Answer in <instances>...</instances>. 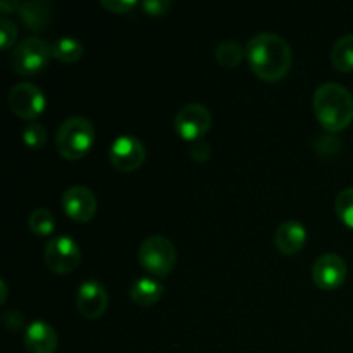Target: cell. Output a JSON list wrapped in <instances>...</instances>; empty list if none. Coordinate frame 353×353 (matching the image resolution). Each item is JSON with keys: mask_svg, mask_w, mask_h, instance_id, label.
<instances>
[{"mask_svg": "<svg viewBox=\"0 0 353 353\" xmlns=\"http://www.w3.org/2000/svg\"><path fill=\"white\" fill-rule=\"evenodd\" d=\"M85 54V47L79 40L71 37H62L52 45V55L61 62H76Z\"/></svg>", "mask_w": 353, "mask_h": 353, "instance_id": "obj_18", "label": "cell"}, {"mask_svg": "<svg viewBox=\"0 0 353 353\" xmlns=\"http://www.w3.org/2000/svg\"><path fill=\"white\" fill-rule=\"evenodd\" d=\"M162 293H164V286H162V283L155 281V279H150V278L137 279L130 290L131 300L140 307H152L154 303L159 302Z\"/></svg>", "mask_w": 353, "mask_h": 353, "instance_id": "obj_16", "label": "cell"}, {"mask_svg": "<svg viewBox=\"0 0 353 353\" xmlns=\"http://www.w3.org/2000/svg\"><path fill=\"white\" fill-rule=\"evenodd\" d=\"M140 6L148 16H162V14H165L171 9V2L169 0H145Z\"/></svg>", "mask_w": 353, "mask_h": 353, "instance_id": "obj_25", "label": "cell"}, {"mask_svg": "<svg viewBox=\"0 0 353 353\" xmlns=\"http://www.w3.org/2000/svg\"><path fill=\"white\" fill-rule=\"evenodd\" d=\"M100 3L114 14H128L138 6V2H134V0H102Z\"/></svg>", "mask_w": 353, "mask_h": 353, "instance_id": "obj_24", "label": "cell"}, {"mask_svg": "<svg viewBox=\"0 0 353 353\" xmlns=\"http://www.w3.org/2000/svg\"><path fill=\"white\" fill-rule=\"evenodd\" d=\"M95 145V128L86 117H68L59 126L55 134V147L64 159L78 161L83 159Z\"/></svg>", "mask_w": 353, "mask_h": 353, "instance_id": "obj_3", "label": "cell"}, {"mask_svg": "<svg viewBox=\"0 0 353 353\" xmlns=\"http://www.w3.org/2000/svg\"><path fill=\"white\" fill-rule=\"evenodd\" d=\"M52 57H54L52 45L47 40L30 37L14 47L12 55L9 59V65L16 74L31 76L43 71Z\"/></svg>", "mask_w": 353, "mask_h": 353, "instance_id": "obj_4", "label": "cell"}, {"mask_svg": "<svg viewBox=\"0 0 353 353\" xmlns=\"http://www.w3.org/2000/svg\"><path fill=\"white\" fill-rule=\"evenodd\" d=\"M54 14V6L50 2H24L19 7V16L30 30L41 31L45 30Z\"/></svg>", "mask_w": 353, "mask_h": 353, "instance_id": "obj_15", "label": "cell"}, {"mask_svg": "<svg viewBox=\"0 0 353 353\" xmlns=\"http://www.w3.org/2000/svg\"><path fill=\"white\" fill-rule=\"evenodd\" d=\"M307 241V230L299 221H285L276 228L274 245L281 254L293 255L299 254Z\"/></svg>", "mask_w": 353, "mask_h": 353, "instance_id": "obj_14", "label": "cell"}, {"mask_svg": "<svg viewBox=\"0 0 353 353\" xmlns=\"http://www.w3.org/2000/svg\"><path fill=\"white\" fill-rule=\"evenodd\" d=\"M245 55L252 71L268 83L279 81L292 68V48L276 33H259L247 43Z\"/></svg>", "mask_w": 353, "mask_h": 353, "instance_id": "obj_1", "label": "cell"}, {"mask_svg": "<svg viewBox=\"0 0 353 353\" xmlns=\"http://www.w3.org/2000/svg\"><path fill=\"white\" fill-rule=\"evenodd\" d=\"M65 216L76 223H88L97 214V196L86 186H71L62 196Z\"/></svg>", "mask_w": 353, "mask_h": 353, "instance_id": "obj_11", "label": "cell"}, {"mask_svg": "<svg viewBox=\"0 0 353 353\" xmlns=\"http://www.w3.org/2000/svg\"><path fill=\"white\" fill-rule=\"evenodd\" d=\"M212 124L210 110L202 103H186L176 112L174 130L186 141H196L209 131Z\"/></svg>", "mask_w": 353, "mask_h": 353, "instance_id": "obj_7", "label": "cell"}, {"mask_svg": "<svg viewBox=\"0 0 353 353\" xmlns=\"http://www.w3.org/2000/svg\"><path fill=\"white\" fill-rule=\"evenodd\" d=\"M192 157L196 162H205L210 157V147L207 143H203V141H199L196 145H193Z\"/></svg>", "mask_w": 353, "mask_h": 353, "instance_id": "obj_27", "label": "cell"}, {"mask_svg": "<svg viewBox=\"0 0 353 353\" xmlns=\"http://www.w3.org/2000/svg\"><path fill=\"white\" fill-rule=\"evenodd\" d=\"M331 62L341 72L353 71V34H345L331 48Z\"/></svg>", "mask_w": 353, "mask_h": 353, "instance_id": "obj_17", "label": "cell"}, {"mask_svg": "<svg viewBox=\"0 0 353 353\" xmlns=\"http://www.w3.org/2000/svg\"><path fill=\"white\" fill-rule=\"evenodd\" d=\"M0 292H2V299H0V302L2 303H6V300H7V285H6V281H0Z\"/></svg>", "mask_w": 353, "mask_h": 353, "instance_id": "obj_29", "label": "cell"}, {"mask_svg": "<svg viewBox=\"0 0 353 353\" xmlns=\"http://www.w3.org/2000/svg\"><path fill=\"white\" fill-rule=\"evenodd\" d=\"M2 323L9 331H19L24 326V317L19 310H6L2 314Z\"/></svg>", "mask_w": 353, "mask_h": 353, "instance_id": "obj_26", "label": "cell"}, {"mask_svg": "<svg viewBox=\"0 0 353 353\" xmlns=\"http://www.w3.org/2000/svg\"><path fill=\"white\" fill-rule=\"evenodd\" d=\"M347 262L336 254L321 255L312 265L314 283H316L317 288L326 290V292L340 288L347 279Z\"/></svg>", "mask_w": 353, "mask_h": 353, "instance_id": "obj_10", "label": "cell"}, {"mask_svg": "<svg viewBox=\"0 0 353 353\" xmlns=\"http://www.w3.org/2000/svg\"><path fill=\"white\" fill-rule=\"evenodd\" d=\"M17 38V28L14 24V21H10L9 17H2L0 19V48L7 50L14 45Z\"/></svg>", "mask_w": 353, "mask_h": 353, "instance_id": "obj_23", "label": "cell"}, {"mask_svg": "<svg viewBox=\"0 0 353 353\" xmlns=\"http://www.w3.org/2000/svg\"><path fill=\"white\" fill-rule=\"evenodd\" d=\"M47 105L45 93L33 83H17L9 92V107L21 119H37Z\"/></svg>", "mask_w": 353, "mask_h": 353, "instance_id": "obj_8", "label": "cell"}, {"mask_svg": "<svg viewBox=\"0 0 353 353\" xmlns=\"http://www.w3.org/2000/svg\"><path fill=\"white\" fill-rule=\"evenodd\" d=\"M176 259H178V254L172 241L161 234L148 236L138 248V261L141 268L159 278H165L174 269Z\"/></svg>", "mask_w": 353, "mask_h": 353, "instance_id": "obj_5", "label": "cell"}, {"mask_svg": "<svg viewBox=\"0 0 353 353\" xmlns=\"http://www.w3.org/2000/svg\"><path fill=\"white\" fill-rule=\"evenodd\" d=\"M24 348L28 353H55L59 345L57 333L50 324L34 321L24 330Z\"/></svg>", "mask_w": 353, "mask_h": 353, "instance_id": "obj_13", "label": "cell"}, {"mask_svg": "<svg viewBox=\"0 0 353 353\" xmlns=\"http://www.w3.org/2000/svg\"><path fill=\"white\" fill-rule=\"evenodd\" d=\"M314 114L324 130H345L353 121V97L340 83H324L314 93Z\"/></svg>", "mask_w": 353, "mask_h": 353, "instance_id": "obj_2", "label": "cell"}, {"mask_svg": "<svg viewBox=\"0 0 353 353\" xmlns=\"http://www.w3.org/2000/svg\"><path fill=\"white\" fill-rule=\"evenodd\" d=\"M45 264L57 274H69L81 262V250L69 236H55L47 243L43 252Z\"/></svg>", "mask_w": 353, "mask_h": 353, "instance_id": "obj_6", "label": "cell"}, {"mask_svg": "<svg viewBox=\"0 0 353 353\" xmlns=\"http://www.w3.org/2000/svg\"><path fill=\"white\" fill-rule=\"evenodd\" d=\"M76 303H78V310L83 317L99 319L103 316L107 305H109V293L102 283L90 279L79 286Z\"/></svg>", "mask_w": 353, "mask_h": 353, "instance_id": "obj_12", "label": "cell"}, {"mask_svg": "<svg viewBox=\"0 0 353 353\" xmlns=\"http://www.w3.org/2000/svg\"><path fill=\"white\" fill-rule=\"evenodd\" d=\"M338 217L347 224L348 228H353V188H347L336 196L334 202Z\"/></svg>", "mask_w": 353, "mask_h": 353, "instance_id": "obj_21", "label": "cell"}, {"mask_svg": "<svg viewBox=\"0 0 353 353\" xmlns=\"http://www.w3.org/2000/svg\"><path fill=\"white\" fill-rule=\"evenodd\" d=\"M245 57V50L241 48V45L238 41L226 40L221 41L216 48V59L221 65L231 69L234 65L240 64Z\"/></svg>", "mask_w": 353, "mask_h": 353, "instance_id": "obj_20", "label": "cell"}, {"mask_svg": "<svg viewBox=\"0 0 353 353\" xmlns=\"http://www.w3.org/2000/svg\"><path fill=\"white\" fill-rule=\"evenodd\" d=\"M145 157H147V152H145L143 143L131 134L117 137L109 148L110 164L124 172L137 171L138 168H141Z\"/></svg>", "mask_w": 353, "mask_h": 353, "instance_id": "obj_9", "label": "cell"}, {"mask_svg": "<svg viewBox=\"0 0 353 353\" xmlns=\"http://www.w3.org/2000/svg\"><path fill=\"white\" fill-rule=\"evenodd\" d=\"M19 7H21V3L19 2H6V0H2V2H0V10H2L3 14H9L10 10H19Z\"/></svg>", "mask_w": 353, "mask_h": 353, "instance_id": "obj_28", "label": "cell"}, {"mask_svg": "<svg viewBox=\"0 0 353 353\" xmlns=\"http://www.w3.org/2000/svg\"><path fill=\"white\" fill-rule=\"evenodd\" d=\"M28 226H30L31 233H34L37 236H48L55 230L54 212L45 209V207H38L31 212L30 219H28Z\"/></svg>", "mask_w": 353, "mask_h": 353, "instance_id": "obj_19", "label": "cell"}, {"mask_svg": "<svg viewBox=\"0 0 353 353\" xmlns=\"http://www.w3.org/2000/svg\"><path fill=\"white\" fill-rule=\"evenodd\" d=\"M48 133L45 130V126H41L40 123H31L24 128L23 131V141L26 147L30 148H41L47 143Z\"/></svg>", "mask_w": 353, "mask_h": 353, "instance_id": "obj_22", "label": "cell"}]
</instances>
